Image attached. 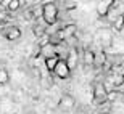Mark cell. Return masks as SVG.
Wrapping results in <instances>:
<instances>
[{"mask_svg":"<svg viewBox=\"0 0 124 114\" xmlns=\"http://www.w3.org/2000/svg\"><path fill=\"white\" fill-rule=\"evenodd\" d=\"M42 19L45 26H53L58 21V8L53 2H44L42 3Z\"/></svg>","mask_w":124,"mask_h":114,"instance_id":"6da1fadb","label":"cell"},{"mask_svg":"<svg viewBox=\"0 0 124 114\" xmlns=\"http://www.w3.org/2000/svg\"><path fill=\"white\" fill-rule=\"evenodd\" d=\"M92 96H93V103H95V105H103V103H106V101H108V90H106L105 84L97 82L95 85H93Z\"/></svg>","mask_w":124,"mask_h":114,"instance_id":"7a4b0ae2","label":"cell"},{"mask_svg":"<svg viewBox=\"0 0 124 114\" xmlns=\"http://www.w3.org/2000/svg\"><path fill=\"white\" fill-rule=\"evenodd\" d=\"M53 74H55L58 79H63V80H64V79H69V76H71V69H69L66 59H60V61H58V64H56Z\"/></svg>","mask_w":124,"mask_h":114,"instance_id":"3957f363","label":"cell"},{"mask_svg":"<svg viewBox=\"0 0 124 114\" xmlns=\"http://www.w3.org/2000/svg\"><path fill=\"white\" fill-rule=\"evenodd\" d=\"M115 3V0H100V2H97L95 5V10H97V14L100 16V18H106L108 13H110L111 7Z\"/></svg>","mask_w":124,"mask_h":114,"instance_id":"277c9868","label":"cell"},{"mask_svg":"<svg viewBox=\"0 0 124 114\" xmlns=\"http://www.w3.org/2000/svg\"><path fill=\"white\" fill-rule=\"evenodd\" d=\"M74 105H76V100H74V96L69 95V93L61 95L60 101H58V108L63 109V111H71L74 108Z\"/></svg>","mask_w":124,"mask_h":114,"instance_id":"5b68a950","label":"cell"},{"mask_svg":"<svg viewBox=\"0 0 124 114\" xmlns=\"http://www.w3.org/2000/svg\"><path fill=\"white\" fill-rule=\"evenodd\" d=\"M2 36L7 40H18L19 37H21V31L16 26H7V28L2 29Z\"/></svg>","mask_w":124,"mask_h":114,"instance_id":"8992f818","label":"cell"},{"mask_svg":"<svg viewBox=\"0 0 124 114\" xmlns=\"http://www.w3.org/2000/svg\"><path fill=\"white\" fill-rule=\"evenodd\" d=\"M39 55L42 56L44 59H48V58H55L56 56V47L52 45L50 42L45 43V45L40 47V50H39Z\"/></svg>","mask_w":124,"mask_h":114,"instance_id":"52a82bcc","label":"cell"},{"mask_svg":"<svg viewBox=\"0 0 124 114\" xmlns=\"http://www.w3.org/2000/svg\"><path fill=\"white\" fill-rule=\"evenodd\" d=\"M61 32H63L64 40H68V39H73V37H76V32H78V26H76L74 23L64 24L63 28H61Z\"/></svg>","mask_w":124,"mask_h":114,"instance_id":"ba28073f","label":"cell"},{"mask_svg":"<svg viewBox=\"0 0 124 114\" xmlns=\"http://www.w3.org/2000/svg\"><path fill=\"white\" fill-rule=\"evenodd\" d=\"M82 61L85 66H92V64H95V51L92 50V48H85L82 53Z\"/></svg>","mask_w":124,"mask_h":114,"instance_id":"9c48e42d","label":"cell"},{"mask_svg":"<svg viewBox=\"0 0 124 114\" xmlns=\"http://www.w3.org/2000/svg\"><path fill=\"white\" fill-rule=\"evenodd\" d=\"M101 45L105 47V48H108V47H111V40H113V36H111L110 31H101Z\"/></svg>","mask_w":124,"mask_h":114,"instance_id":"30bf717a","label":"cell"},{"mask_svg":"<svg viewBox=\"0 0 124 114\" xmlns=\"http://www.w3.org/2000/svg\"><path fill=\"white\" fill-rule=\"evenodd\" d=\"M123 96H124V93L121 90H118V88H115V90H108V101H111V103L119 101Z\"/></svg>","mask_w":124,"mask_h":114,"instance_id":"8fae6325","label":"cell"},{"mask_svg":"<svg viewBox=\"0 0 124 114\" xmlns=\"http://www.w3.org/2000/svg\"><path fill=\"white\" fill-rule=\"evenodd\" d=\"M58 61H60V58H58V56L45 59V63H44V64H45L47 71H48V72H53V71H55V68H56V64H58Z\"/></svg>","mask_w":124,"mask_h":114,"instance_id":"7c38bea8","label":"cell"},{"mask_svg":"<svg viewBox=\"0 0 124 114\" xmlns=\"http://www.w3.org/2000/svg\"><path fill=\"white\" fill-rule=\"evenodd\" d=\"M106 63V55L105 51H95V64L98 66H103Z\"/></svg>","mask_w":124,"mask_h":114,"instance_id":"4fadbf2b","label":"cell"},{"mask_svg":"<svg viewBox=\"0 0 124 114\" xmlns=\"http://www.w3.org/2000/svg\"><path fill=\"white\" fill-rule=\"evenodd\" d=\"M10 80V74L8 71L5 68H0V85H5V84H8Z\"/></svg>","mask_w":124,"mask_h":114,"instance_id":"5bb4252c","label":"cell"},{"mask_svg":"<svg viewBox=\"0 0 124 114\" xmlns=\"http://www.w3.org/2000/svg\"><path fill=\"white\" fill-rule=\"evenodd\" d=\"M21 3L23 2H19V0H8V11L11 13V11H16V10L21 7Z\"/></svg>","mask_w":124,"mask_h":114,"instance_id":"9a60e30c","label":"cell"},{"mask_svg":"<svg viewBox=\"0 0 124 114\" xmlns=\"http://www.w3.org/2000/svg\"><path fill=\"white\" fill-rule=\"evenodd\" d=\"M111 26H113L116 31H123V29H124V14H123V16H119V18L116 19Z\"/></svg>","mask_w":124,"mask_h":114,"instance_id":"2e32d148","label":"cell"},{"mask_svg":"<svg viewBox=\"0 0 124 114\" xmlns=\"http://www.w3.org/2000/svg\"><path fill=\"white\" fill-rule=\"evenodd\" d=\"M64 8H66V11H71V10H76V7H78V3L76 2H71V0H68V2H63Z\"/></svg>","mask_w":124,"mask_h":114,"instance_id":"e0dca14e","label":"cell"},{"mask_svg":"<svg viewBox=\"0 0 124 114\" xmlns=\"http://www.w3.org/2000/svg\"><path fill=\"white\" fill-rule=\"evenodd\" d=\"M100 114H111V113H108V111H105V113H100Z\"/></svg>","mask_w":124,"mask_h":114,"instance_id":"ac0fdd59","label":"cell"},{"mask_svg":"<svg viewBox=\"0 0 124 114\" xmlns=\"http://www.w3.org/2000/svg\"><path fill=\"white\" fill-rule=\"evenodd\" d=\"M11 114H16V113H11Z\"/></svg>","mask_w":124,"mask_h":114,"instance_id":"d6986e66","label":"cell"}]
</instances>
